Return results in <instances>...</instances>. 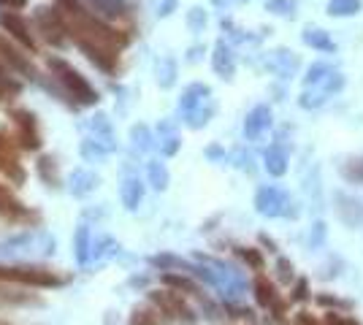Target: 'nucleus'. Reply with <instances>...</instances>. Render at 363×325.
<instances>
[{
	"mask_svg": "<svg viewBox=\"0 0 363 325\" xmlns=\"http://www.w3.org/2000/svg\"><path fill=\"white\" fill-rule=\"evenodd\" d=\"M196 277L206 279L209 285H214L225 301H239L247 293V282H244L242 274L233 266H225L223 261H214V258H203V255L198 258Z\"/></svg>",
	"mask_w": 363,
	"mask_h": 325,
	"instance_id": "f257e3e1",
	"label": "nucleus"
},
{
	"mask_svg": "<svg viewBox=\"0 0 363 325\" xmlns=\"http://www.w3.org/2000/svg\"><path fill=\"white\" fill-rule=\"evenodd\" d=\"M46 65H49L52 76L60 81L65 95L74 101L76 106H95V103L101 101V98H98V90L87 81V76H82V74L76 71L71 62L60 60V57H49Z\"/></svg>",
	"mask_w": 363,
	"mask_h": 325,
	"instance_id": "f03ea898",
	"label": "nucleus"
},
{
	"mask_svg": "<svg viewBox=\"0 0 363 325\" xmlns=\"http://www.w3.org/2000/svg\"><path fill=\"white\" fill-rule=\"evenodd\" d=\"M0 282L16 287H60L68 279L44 266H0Z\"/></svg>",
	"mask_w": 363,
	"mask_h": 325,
	"instance_id": "7ed1b4c3",
	"label": "nucleus"
},
{
	"mask_svg": "<svg viewBox=\"0 0 363 325\" xmlns=\"http://www.w3.org/2000/svg\"><path fill=\"white\" fill-rule=\"evenodd\" d=\"M3 255H9V258H22V255H52L55 252V239L49 236V233H41V231H33V233H25V236H16L11 241H6L3 247H0Z\"/></svg>",
	"mask_w": 363,
	"mask_h": 325,
	"instance_id": "20e7f679",
	"label": "nucleus"
},
{
	"mask_svg": "<svg viewBox=\"0 0 363 325\" xmlns=\"http://www.w3.org/2000/svg\"><path fill=\"white\" fill-rule=\"evenodd\" d=\"M11 120H14V127H16V147H22V149H38L41 147V130H38V120H35V114L28 111V108H14L11 111Z\"/></svg>",
	"mask_w": 363,
	"mask_h": 325,
	"instance_id": "39448f33",
	"label": "nucleus"
},
{
	"mask_svg": "<svg viewBox=\"0 0 363 325\" xmlns=\"http://www.w3.org/2000/svg\"><path fill=\"white\" fill-rule=\"evenodd\" d=\"M0 219L6 222H22V225H35L38 222V215L30 212L25 203L14 195V190L0 182Z\"/></svg>",
	"mask_w": 363,
	"mask_h": 325,
	"instance_id": "423d86ee",
	"label": "nucleus"
},
{
	"mask_svg": "<svg viewBox=\"0 0 363 325\" xmlns=\"http://www.w3.org/2000/svg\"><path fill=\"white\" fill-rule=\"evenodd\" d=\"M35 25H38V30H41L46 44H52V47H62V44L68 41V35H65V25H62V16L55 6H49V8L41 6V8H35Z\"/></svg>",
	"mask_w": 363,
	"mask_h": 325,
	"instance_id": "0eeeda50",
	"label": "nucleus"
},
{
	"mask_svg": "<svg viewBox=\"0 0 363 325\" xmlns=\"http://www.w3.org/2000/svg\"><path fill=\"white\" fill-rule=\"evenodd\" d=\"M255 209L263 217H282L290 212V195L282 187H260L255 195Z\"/></svg>",
	"mask_w": 363,
	"mask_h": 325,
	"instance_id": "6e6552de",
	"label": "nucleus"
},
{
	"mask_svg": "<svg viewBox=\"0 0 363 325\" xmlns=\"http://www.w3.org/2000/svg\"><path fill=\"white\" fill-rule=\"evenodd\" d=\"M0 62L9 65V68H14L16 74H22V76L38 79V71H35V65L30 62V57L22 55V47L11 44L6 35H0Z\"/></svg>",
	"mask_w": 363,
	"mask_h": 325,
	"instance_id": "1a4fd4ad",
	"label": "nucleus"
},
{
	"mask_svg": "<svg viewBox=\"0 0 363 325\" xmlns=\"http://www.w3.org/2000/svg\"><path fill=\"white\" fill-rule=\"evenodd\" d=\"M0 28L9 33V35L14 38L16 47H22L28 55H35V52H38V44H35V38H33L30 28L22 22V16L11 14V11H3V14H0Z\"/></svg>",
	"mask_w": 363,
	"mask_h": 325,
	"instance_id": "9d476101",
	"label": "nucleus"
},
{
	"mask_svg": "<svg viewBox=\"0 0 363 325\" xmlns=\"http://www.w3.org/2000/svg\"><path fill=\"white\" fill-rule=\"evenodd\" d=\"M0 173L14 185H25V169L16 155V144L3 133H0Z\"/></svg>",
	"mask_w": 363,
	"mask_h": 325,
	"instance_id": "9b49d317",
	"label": "nucleus"
},
{
	"mask_svg": "<svg viewBox=\"0 0 363 325\" xmlns=\"http://www.w3.org/2000/svg\"><path fill=\"white\" fill-rule=\"evenodd\" d=\"M266 65H269V71L277 74L279 79H290L298 74V55L296 52H290V49H274L272 55L266 57Z\"/></svg>",
	"mask_w": 363,
	"mask_h": 325,
	"instance_id": "f8f14e48",
	"label": "nucleus"
},
{
	"mask_svg": "<svg viewBox=\"0 0 363 325\" xmlns=\"http://www.w3.org/2000/svg\"><path fill=\"white\" fill-rule=\"evenodd\" d=\"M41 298L30 293V287H16V285H3L0 282V309L6 307H35Z\"/></svg>",
	"mask_w": 363,
	"mask_h": 325,
	"instance_id": "ddd939ff",
	"label": "nucleus"
},
{
	"mask_svg": "<svg viewBox=\"0 0 363 325\" xmlns=\"http://www.w3.org/2000/svg\"><path fill=\"white\" fill-rule=\"evenodd\" d=\"M269 127H272V108L255 106L247 114V120H244V136L250 141H255V139H260Z\"/></svg>",
	"mask_w": 363,
	"mask_h": 325,
	"instance_id": "4468645a",
	"label": "nucleus"
},
{
	"mask_svg": "<svg viewBox=\"0 0 363 325\" xmlns=\"http://www.w3.org/2000/svg\"><path fill=\"white\" fill-rule=\"evenodd\" d=\"M84 8H90V14L98 19H122L128 16V3L125 0H79Z\"/></svg>",
	"mask_w": 363,
	"mask_h": 325,
	"instance_id": "2eb2a0df",
	"label": "nucleus"
},
{
	"mask_svg": "<svg viewBox=\"0 0 363 325\" xmlns=\"http://www.w3.org/2000/svg\"><path fill=\"white\" fill-rule=\"evenodd\" d=\"M212 65L223 79L233 76V71H236V57H233V52H230V47H228L225 41H217L214 55H212Z\"/></svg>",
	"mask_w": 363,
	"mask_h": 325,
	"instance_id": "dca6fc26",
	"label": "nucleus"
},
{
	"mask_svg": "<svg viewBox=\"0 0 363 325\" xmlns=\"http://www.w3.org/2000/svg\"><path fill=\"white\" fill-rule=\"evenodd\" d=\"M214 108H217V106H214V101H212V98H206V101H201L196 108H190V111H187L182 120L190 125V127H196V130H198V127H203V125L214 117Z\"/></svg>",
	"mask_w": 363,
	"mask_h": 325,
	"instance_id": "f3484780",
	"label": "nucleus"
},
{
	"mask_svg": "<svg viewBox=\"0 0 363 325\" xmlns=\"http://www.w3.org/2000/svg\"><path fill=\"white\" fill-rule=\"evenodd\" d=\"M206 98H212V90L206 87V84H190L184 93H182V101H179V114L184 117L190 108H196L201 101H206Z\"/></svg>",
	"mask_w": 363,
	"mask_h": 325,
	"instance_id": "a211bd4d",
	"label": "nucleus"
},
{
	"mask_svg": "<svg viewBox=\"0 0 363 325\" xmlns=\"http://www.w3.org/2000/svg\"><path fill=\"white\" fill-rule=\"evenodd\" d=\"M122 203H125V209H136L141 198H144V185L138 182V176H125V182H122Z\"/></svg>",
	"mask_w": 363,
	"mask_h": 325,
	"instance_id": "6ab92c4d",
	"label": "nucleus"
},
{
	"mask_svg": "<svg viewBox=\"0 0 363 325\" xmlns=\"http://www.w3.org/2000/svg\"><path fill=\"white\" fill-rule=\"evenodd\" d=\"M266 171L272 176H282L288 171V152H285V147L274 144V147L266 149Z\"/></svg>",
	"mask_w": 363,
	"mask_h": 325,
	"instance_id": "aec40b11",
	"label": "nucleus"
},
{
	"mask_svg": "<svg viewBox=\"0 0 363 325\" xmlns=\"http://www.w3.org/2000/svg\"><path fill=\"white\" fill-rule=\"evenodd\" d=\"M152 301L155 304H160L163 309L171 314V317H187V320H193V314H190V309L182 304L177 295H171V293H155L152 295Z\"/></svg>",
	"mask_w": 363,
	"mask_h": 325,
	"instance_id": "412c9836",
	"label": "nucleus"
},
{
	"mask_svg": "<svg viewBox=\"0 0 363 325\" xmlns=\"http://www.w3.org/2000/svg\"><path fill=\"white\" fill-rule=\"evenodd\" d=\"M157 136H160V141H157V147H160V152L163 155H177L179 152V136H177V130H174V125L171 122H163L160 127H157Z\"/></svg>",
	"mask_w": 363,
	"mask_h": 325,
	"instance_id": "4be33fe9",
	"label": "nucleus"
},
{
	"mask_svg": "<svg viewBox=\"0 0 363 325\" xmlns=\"http://www.w3.org/2000/svg\"><path fill=\"white\" fill-rule=\"evenodd\" d=\"M303 44L312 49H320V52H333V41L328 38V33L320 30V28H306L303 30Z\"/></svg>",
	"mask_w": 363,
	"mask_h": 325,
	"instance_id": "5701e85b",
	"label": "nucleus"
},
{
	"mask_svg": "<svg viewBox=\"0 0 363 325\" xmlns=\"http://www.w3.org/2000/svg\"><path fill=\"white\" fill-rule=\"evenodd\" d=\"M98 187V176L90 173V171H76L74 176H71V193L74 195H84V193H90Z\"/></svg>",
	"mask_w": 363,
	"mask_h": 325,
	"instance_id": "b1692460",
	"label": "nucleus"
},
{
	"mask_svg": "<svg viewBox=\"0 0 363 325\" xmlns=\"http://www.w3.org/2000/svg\"><path fill=\"white\" fill-rule=\"evenodd\" d=\"M361 11V0H331L328 14L331 16H352Z\"/></svg>",
	"mask_w": 363,
	"mask_h": 325,
	"instance_id": "393cba45",
	"label": "nucleus"
},
{
	"mask_svg": "<svg viewBox=\"0 0 363 325\" xmlns=\"http://www.w3.org/2000/svg\"><path fill=\"white\" fill-rule=\"evenodd\" d=\"M174 79H177V62L171 60V57H163V60L157 62V81L163 87H171Z\"/></svg>",
	"mask_w": 363,
	"mask_h": 325,
	"instance_id": "a878e982",
	"label": "nucleus"
},
{
	"mask_svg": "<svg viewBox=\"0 0 363 325\" xmlns=\"http://www.w3.org/2000/svg\"><path fill=\"white\" fill-rule=\"evenodd\" d=\"M331 71L333 68L328 65V62H315V65L309 68V74L303 76V84H306V87H315V84H320V81L328 76Z\"/></svg>",
	"mask_w": 363,
	"mask_h": 325,
	"instance_id": "bb28decb",
	"label": "nucleus"
},
{
	"mask_svg": "<svg viewBox=\"0 0 363 325\" xmlns=\"http://www.w3.org/2000/svg\"><path fill=\"white\" fill-rule=\"evenodd\" d=\"M150 182L155 190H166L168 187V171L163 163H157V160L150 163Z\"/></svg>",
	"mask_w": 363,
	"mask_h": 325,
	"instance_id": "cd10ccee",
	"label": "nucleus"
},
{
	"mask_svg": "<svg viewBox=\"0 0 363 325\" xmlns=\"http://www.w3.org/2000/svg\"><path fill=\"white\" fill-rule=\"evenodd\" d=\"M255 290H257V304H260V307H269V304H274V287L266 282V279H257Z\"/></svg>",
	"mask_w": 363,
	"mask_h": 325,
	"instance_id": "c85d7f7f",
	"label": "nucleus"
},
{
	"mask_svg": "<svg viewBox=\"0 0 363 325\" xmlns=\"http://www.w3.org/2000/svg\"><path fill=\"white\" fill-rule=\"evenodd\" d=\"M269 11L279 16H293L296 14V0H269Z\"/></svg>",
	"mask_w": 363,
	"mask_h": 325,
	"instance_id": "c756f323",
	"label": "nucleus"
},
{
	"mask_svg": "<svg viewBox=\"0 0 363 325\" xmlns=\"http://www.w3.org/2000/svg\"><path fill=\"white\" fill-rule=\"evenodd\" d=\"M19 93V84L11 81L9 76H0V103H6L9 98H14Z\"/></svg>",
	"mask_w": 363,
	"mask_h": 325,
	"instance_id": "7c9ffc66",
	"label": "nucleus"
},
{
	"mask_svg": "<svg viewBox=\"0 0 363 325\" xmlns=\"http://www.w3.org/2000/svg\"><path fill=\"white\" fill-rule=\"evenodd\" d=\"M163 282H166V285H171V287H179V290H187V293H196V285H193L190 279H184V277L166 274V277H163Z\"/></svg>",
	"mask_w": 363,
	"mask_h": 325,
	"instance_id": "2f4dec72",
	"label": "nucleus"
},
{
	"mask_svg": "<svg viewBox=\"0 0 363 325\" xmlns=\"http://www.w3.org/2000/svg\"><path fill=\"white\" fill-rule=\"evenodd\" d=\"M130 325H157V317L150 309H136L130 317Z\"/></svg>",
	"mask_w": 363,
	"mask_h": 325,
	"instance_id": "473e14b6",
	"label": "nucleus"
},
{
	"mask_svg": "<svg viewBox=\"0 0 363 325\" xmlns=\"http://www.w3.org/2000/svg\"><path fill=\"white\" fill-rule=\"evenodd\" d=\"M38 171H41V176H44L46 182H57L55 179V160L52 157H41L38 160Z\"/></svg>",
	"mask_w": 363,
	"mask_h": 325,
	"instance_id": "72a5a7b5",
	"label": "nucleus"
},
{
	"mask_svg": "<svg viewBox=\"0 0 363 325\" xmlns=\"http://www.w3.org/2000/svg\"><path fill=\"white\" fill-rule=\"evenodd\" d=\"M133 144H136V149H147V147H150V133H147V127H133Z\"/></svg>",
	"mask_w": 363,
	"mask_h": 325,
	"instance_id": "f704fd0d",
	"label": "nucleus"
},
{
	"mask_svg": "<svg viewBox=\"0 0 363 325\" xmlns=\"http://www.w3.org/2000/svg\"><path fill=\"white\" fill-rule=\"evenodd\" d=\"M187 22H190V28H193V30H201V28L206 25V14H203L201 8H193L190 16H187Z\"/></svg>",
	"mask_w": 363,
	"mask_h": 325,
	"instance_id": "c9c22d12",
	"label": "nucleus"
},
{
	"mask_svg": "<svg viewBox=\"0 0 363 325\" xmlns=\"http://www.w3.org/2000/svg\"><path fill=\"white\" fill-rule=\"evenodd\" d=\"M242 258H244V261H247V263H252V266H255V268H260V266H263V258L257 255L255 249H242Z\"/></svg>",
	"mask_w": 363,
	"mask_h": 325,
	"instance_id": "e433bc0d",
	"label": "nucleus"
},
{
	"mask_svg": "<svg viewBox=\"0 0 363 325\" xmlns=\"http://www.w3.org/2000/svg\"><path fill=\"white\" fill-rule=\"evenodd\" d=\"M345 176L355 179V182H363V160H361V169L358 166H345Z\"/></svg>",
	"mask_w": 363,
	"mask_h": 325,
	"instance_id": "4c0bfd02",
	"label": "nucleus"
},
{
	"mask_svg": "<svg viewBox=\"0 0 363 325\" xmlns=\"http://www.w3.org/2000/svg\"><path fill=\"white\" fill-rule=\"evenodd\" d=\"M25 6H28V0H0V8H6V11H19Z\"/></svg>",
	"mask_w": 363,
	"mask_h": 325,
	"instance_id": "58836bf2",
	"label": "nucleus"
},
{
	"mask_svg": "<svg viewBox=\"0 0 363 325\" xmlns=\"http://www.w3.org/2000/svg\"><path fill=\"white\" fill-rule=\"evenodd\" d=\"M328 325H358L355 320H345L339 314H328Z\"/></svg>",
	"mask_w": 363,
	"mask_h": 325,
	"instance_id": "ea45409f",
	"label": "nucleus"
},
{
	"mask_svg": "<svg viewBox=\"0 0 363 325\" xmlns=\"http://www.w3.org/2000/svg\"><path fill=\"white\" fill-rule=\"evenodd\" d=\"M174 6H177V0H163V3H160V11H157V14H160V16H168L171 11H174Z\"/></svg>",
	"mask_w": 363,
	"mask_h": 325,
	"instance_id": "a19ab883",
	"label": "nucleus"
},
{
	"mask_svg": "<svg viewBox=\"0 0 363 325\" xmlns=\"http://www.w3.org/2000/svg\"><path fill=\"white\" fill-rule=\"evenodd\" d=\"M306 298V282H298V287H296V301H301Z\"/></svg>",
	"mask_w": 363,
	"mask_h": 325,
	"instance_id": "79ce46f5",
	"label": "nucleus"
},
{
	"mask_svg": "<svg viewBox=\"0 0 363 325\" xmlns=\"http://www.w3.org/2000/svg\"><path fill=\"white\" fill-rule=\"evenodd\" d=\"M214 6H225V0H212Z\"/></svg>",
	"mask_w": 363,
	"mask_h": 325,
	"instance_id": "37998d69",
	"label": "nucleus"
},
{
	"mask_svg": "<svg viewBox=\"0 0 363 325\" xmlns=\"http://www.w3.org/2000/svg\"><path fill=\"white\" fill-rule=\"evenodd\" d=\"M57 3H65V0H57Z\"/></svg>",
	"mask_w": 363,
	"mask_h": 325,
	"instance_id": "c03bdc74",
	"label": "nucleus"
},
{
	"mask_svg": "<svg viewBox=\"0 0 363 325\" xmlns=\"http://www.w3.org/2000/svg\"><path fill=\"white\" fill-rule=\"evenodd\" d=\"M242 3H244V0H242Z\"/></svg>",
	"mask_w": 363,
	"mask_h": 325,
	"instance_id": "a18cd8bd",
	"label": "nucleus"
}]
</instances>
